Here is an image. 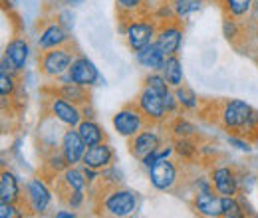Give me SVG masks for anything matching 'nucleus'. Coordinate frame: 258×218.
<instances>
[{
    "label": "nucleus",
    "mask_w": 258,
    "mask_h": 218,
    "mask_svg": "<svg viewBox=\"0 0 258 218\" xmlns=\"http://www.w3.org/2000/svg\"><path fill=\"white\" fill-rule=\"evenodd\" d=\"M60 198L64 200L70 208H74V210L82 208L84 202H86V194H84V190H66V192L60 194Z\"/></svg>",
    "instance_id": "nucleus-37"
},
{
    "label": "nucleus",
    "mask_w": 258,
    "mask_h": 218,
    "mask_svg": "<svg viewBox=\"0 0 258 218\" xmlns=\"http://www.w3.org/2000/svg\"><path fill=\"white\" fill-rule=\"evenodd\" d=\"M256 185H258V181H256Z\"/></svg>",
    "instance_id": "nucleus-47"
},
{
    "label": "nucleus",
    "mask_w": 258,
    "mask_h": 218,
    "mask_svg": "<svg viewBox=\"0 0 258 218\" xmlns=\"http://www.w3.org/2000/svg\"><path fill=\"white\" fill-rule=\"evenodd\" d=\"M191 206H193L195 212L201 214V216H207V218L223 216V196L215 188L195 190Z\"/></svg>",
    "instance_id": "nucleus-16"
},
{
    "label": "nucleus",
    "mask_w": 258,
    "mask_h": 218,
    "mask_svg": "<svg viewBox=\"0 0 258 218\" xmlns=\"http://www.w3.org/2000/svg\"><path fill=\"white\" fill-rule=\"evenodd\" d=\"M60 151L64 155L66 163L72 167V165H82L84 155L88 151V145L86 141L82 139V135L78 133L76 127H66V131H62L60 135Z\"/></svg>",
    "instance_id": "nucleus-14"
},
{
    "label": "nucleus",
    "mask_w": 258,
    "mask_h": 218,
    "mask_svg": "<svg viewBox=\"0 0 258 218\" xmlns=\"http://www.w3.org/2000/svg\"><path fill=\"white\" fill-rule=\"evenodd\" d=\"M111 125L115 129V133L123 139H131L135 137L139 131H143L147 125H153L147 121V117L141 113V109L137 107L135 101L125 103L113 117H111Z\"/></svg>",
    "instance_id": "nucleus-6"
},
{
    "label": "nucleus",
    "mask_w": 258,
    "mask_h": 218,
    "mask_svg": "<svg viewBox=\"0 0 258 218\" xmlns=\"http://www.w3.org/2000/svg\"><path fill=\"white\" fill-rule=\"evenodd\" d=\"M252 105L242 99H223L215 105V123L230 133H240L252 113Z\"/></svg>",
    "instance_id": "nucleus-3"
},
{
    "label": "nucleus",
    "mask_w": 258,
    "mask_h": 218,
    "mask_svg": "<svg viewBox=\"0 0 258 218\" xmlns=\"http://www.w3.org/2000/svg\"><path fill=\"white\" fill-rule=\"evenodd\" d=\"M250 16H252V20H254V22L258 24V0H254V6H252V14H250Z\"/></svg>",
    "instance_id": "nucleus-45"
},
{
    "label": "nucleus",
    "mask_w": 258,
    "mask_h": 218,
    "mask_svg": "<svg viewBox=\"0 0 258 218\" xmlns=\"http://www.w3.org/2000/svg\"><path fill=\"white\" fill-rule=\"evenodd\" d=\"M169 4L173 8V12H175V18L183 22L185 18H189L191 14L199 12L203 8L205 0H169Z\"/></svg>",
    "instance_id": "nucleus-27"
},
{
    "label": "nucleus",
    "mask_w": 258,
    "mask_h": 218,
    "mask_svg": "<svg viewBox=\"0 0 258 218\" xmlns=\"http://www.w3.org/2000/svg\"><path fill=\"white\" fill-rule=\"evenodd\" d=\"M54 202V192L50 185L46 183V177H32L24 185L22 190V206L26 214L32 216H44Z\"/></svg>",
    "instance_id": "nucleus-4"
},
{
    "label": "nucleus",
    "mask_w": 258,
    "mask_h": 218,
    "mask_svg": "<svg viewBox=\"0 0 258 218\" xmlns=\"http://www.w3.org/2000/svg\"><path fill=\"white\" fill-rule=\"evenodd\" d=\"M48 92H54V94L62 95V97L74 101L80 107L86 105V103H90V88H84V86L74 84V82H56V86L48 88Z\"/></svg>",
    "instance_id": "nucleus-21"
},
{
    "label": "nucleus",
    "mask_w": 258,
    "mask_h": 218,
    "mask_svg": "<svg viewBox=\"0 0 258 218\" xmlns=\"http://www.w3.org/2000/svg\"><path fill=\"white\" fill-rule=\"evenodd\" d=\"M113 163H115V151H113V147L107 141L99 143V145H94V147H88V151L84 155V161H82V165L97 169V171H103V169L111 167Z\"/></svg>",
    "instance_id": "nucleus-18"
},
{
    "label": "nucleus",
    "mask_w": 258,
    "mask_h": 218,
    "mask_svg": "<svg viewBox=\"0 0 258 218\" xmlns=\"http://www.w3.org/2000/svg\"><path fill=\"white\" fill-rule=\"evenodd\" d=\"M121 177H123L121 171H117V169L111 165V167H107V169L101 171L99 187H117V185H121V181H123Z\"/></svg>",
    "instance_id": "nucleus-36"
},
{
    "label": "nucleus",
    "mask_w": 258,
    "mask_h": 218,
    "mask_svg": "<svg viewBox=\"0 0 258 218\" xmlns=\"http://www.w3.org/2000/svg\"><path fill=\"white\" fill-rule=\"evenodd\" d=\"M18 74L14 71H6L0 69V95H2V103H6L8 99H12L16 90H18Z\"/></svg>",
    "instance_id": "nucleus-30"
},
{
    "label": "nucleus",
    "mask_w": 258,
    "mask_h": 218,
    "mask_svg": "<svg viewBox=\"0 0 258 218\" xmlns=\"http://www.w3.org/2000/svg\"><path fill=\"white\" fill-rule=\"evenodd\" d=\"M68 167H70V165L66 163L64 155H62V151H60V147H58V149L50 151V153L46 155V159H44V177L56 179L58 175L64 173Z\"/></svg>",
    "instance_id": "nucleus-26"
},
{
    "label": "nucleus",
    "mask_w": 258,
    "mask_h": 218,
    "mask_svg": "<svg viewBox=\"0 0 258 218\" xmlns=\"http://www.w3.org/2000/svg\"><path fill=\"white\" fill-rule=\"evenodd\" d=\"M26 214L22 202H0V218H20Z\"/></svg>",
    "instance_id": "nucleus-38"
},
{
    "label": "nucleus",
    "mask_w": 258,
    "mask_h": 218,
    "mask_svg": "<svg viewBox=\"0 0 258 218\" xmlns=\"http://www.w3.org/2000/svg\"><path fill=\"white\" fill-rule=\"evenodd\" d=\"M149 185L159 192H173L181 181V169L173 159H161L147 169Z\"/></svg>",
    "instance_id": "nucleus-8"
},
{
    "label": "nucleus",
    "mask_w": 258,
    "mask_h": 218,
    "mask_svg": "<svg viewBox=\"0 0 258 218\" xmlns=\"http://www.w3.org/2000/svg\"><path fill=\"white\" fill-rule=\"evenodd\" d=\"M54 216L56 218H76V212H74V208H72V210H56Z\"/></svg>",
    "instance_id": "nucleus-44"
},
{
    "label": "nucleus",
    "mask_w": 258,
    "mask_h": 218,
    "mask_svg": "<svg viewBox=\"0 0 258 218\" xmlns=\"http://www.w3.org/2000/svg\"><path fill=\"white\" fill-rule=\"evenodd\" d=\"M76 56L78 54L74 52L72 44L62 46V48H54V50H44L38 58V69L46 80L56 82L60 76H64L70 69Z\"/></svg>",
    "instance_id": "nucleus-5"
},
{
    "label": "nucleus",
    "mask_w": 258,
    "mask_h": 218,
    "mask_svg": "<svg viewBox=\"0 0 258 218\" xmlns=\"http://www.w3.org/2000/svg\"><path fill=\"white\" fill-rule=\"evenodd\" d=\"M56 18L62 22V26H64V28H68V30L72 32V28H74V14H72L70 10H64V12H60Z\"/></svg>",
    "instance_id": "nucleus-41"
},
{
    "label": "nucleus",
    "mask_w": 258,
    "mask_h": 218,
    "mask_svg": "<svg viewBox=\"0 0 258 218\" xmlns=\"http://www.w3.org/2000/svg\"><path fill=\"white\" fill-rule=\"evenodd\" d=\"M82 0H66V4H70V6H76V4H80Z\"/></svg>",
    "instance_id": "nucleus-46"
},
{
    "label": "nucleus",
    "mask_w": 258,
    "mask_h": 218,
    "mask_svg": "<svg viewBox=\"0 0 258 218\" xmlns=\"http://www.w3.org/2000/svg\"><path fill=\"white\" fill-rule=\"evenodd\" d=\"M226 141H228V145L236 147L238 151H244V153H250V151H252V141H250V139H246V137H242V135L232 133V135H228V137H226Z\"/></svg>",
    "instance_id": "nucleus-40"
},
{
    "label": "nucleus",
    "mask_w": 258,
    "mask_h": 218,
    "mask_svg": "<svg viewBox=\"0 0 258 218\" xmlns=\"http://www.w3.org/2000/svg\"><path fill=\"white\" fill-rule=\"evenodd\" d=\"M157 28H159V22L151 14H139L129 20H123V36H125L127 48L135 54L145 46L153 44Z\"/></svg>",
    "instance_id": "nucleus-2"
},
{
    "label": "nucleus",
    "mask_w": 258,
    "mask_h": 218,
    "mask_svg": "<svg viewBox=\"0 0 258 218\" xmlns=\"http://www.w3.org/2000/svg\"><path fill=\"white\" fill-rule=\"evenodd\" d=\"M157 161H159V159H157V151H151L149 155H145L143 159H141V165H143L145 169H151V167H153Z\"/></svg>",
    "instance_id": "nucleus-42"
},
{
    "label": "nucleus",
    "mask_w": 258,
    "mask_h": 218,
    "mask_svg": "<svg viewBox=\"0 0 258 218\" xmlns=\"http://www.w3.org/2000/svg\"><path fill=\"white\" fill-rule=\"evenodd\" d=\"M183 36H185V28H183L181 20H177V18L163 20L159 22V28H157L155 44L159 46V50L165 56H175L181 50Z\"/></svg>",
    "instance_id": "nucleus-10"
},
{
    "label": "nucleus",
    "mask_w": 258,
    "mask_h": 218,
    "mask_svg": "<svg viewBox=\"0 0 258 218\" xmlns=\"http://www.w3.org/2000/svg\"><path fill=\"white\" fill-rule=\"evenodd\" d=\"M78 133L82 135V139L86 141L88 147H94V145H99V143H105L107 141V135L103 131V127L97 123L96 119H82V123L76 127Z\"/></svg>",
    "instance_id": "nucleus-23"
},
{
    "label": "nucleus",
    "mask_w": 258,
    "mask_h": 218,
    "mask_svg": "<svg viewBox=\"0 0 258 218\" xmlns=\"http://www.w3.org/2000/svg\"><path fill=\"white\" fill-rule=\"evenodd\" d=\"M48 94L50 95L46 97V115H50L52 119L60 121L64 127H78V125L82 123L84 113H82L80 105H76L74 101L54 94V92H48Z\"/></svg>",
    "instance_id": "nucleus-7"
},
{
    "label": "nucleus",
    "mask_w": 258,
    "mask_h": 218,
    "mask_svg": "<svg viewBox=\"0 0 258 218\" xmlns=\"http://www.w3.org/2000/svg\"><path fill=\"white\" fill-rule=\"evenodd\" d=\"M135 60H137V63H139L141 67H145L147 71H161L167 56L159 50V46L153 42V44L145 46L143 50L135 52Z\"/></svg>",
    "instance_id": "nucleus-22"
},
{
    "label": "nucleus",
    "mask_w": 258,
    "mask_h": 218,
    "mask_svg": "<svg viewBox=\"0 0 258 218\" xmlns=\"http://www.w3.org/2000/svg\"><path fill=\"white\" fill-rule=\"evenodd\" d=\"M161 145H163V137L161 133L157 131V125H147L135 137L127 139L129 155L135 157L137 161H141L143 157L149 155L151 151H157Z\"/></svg>",
    "instance_id": "nucleus-12"
},
{
    "label": "nucleus",
    "mask_w": 258,
    "mask_h": 218,
    "mask_svg": "<svg viewBox=\"0 0 258 218\" xmlns=\"http://www.w3.org/2000/svg\"><path fill=\"white\" fill-rule=\"evenodd\" d=\"M82 113H84L86 119H94V117H96V115H94V107H92V103L82 105Z\"/></svg>",
    "instance_id": "nucleus-43"
},
{
    "label": "nucleus",
    "mask_w": 258,
    "mask_h": 218,
    "mask_svg": "<svg viewBox=\"0 0 258 218\" xmlns=\"http://www.w3.org/2000/svg\"><path fill=\"white\" fill-rule=\"evenodd\" d=\"M213 188L221 194V196H236L240 192V173L236 171V167L230 165H219L213 167L209 171Z\"/></svg>",
    "instance_id": "nucleus-11"
},
{
    "label": "nucleus",
    "mask_w": 258,
    "mask_h": 218,
    "mask_svg": "<svg viewBox=\"0 0 258 218\" xmlns=\"http://www.w3.org/2000/svg\"><path fill=\"white\" fill-rule=\"evenodd\" d=\"M143 86H149L153 92H157L161 97H165V95L173 90V88L167 84V80L163 78L161 71H149V74L143 78Z\"/></svg>",
    "instance_id": "nucleus-34"
},
{
    "label": "nucleus",
    "mask_w": 258,
    "mask_h": 218,
    "mask_svg": "<svg viewBox=\"0 0 258 218\" xmlns=\"http://www.w3.org/2000/svg\"><path fill=\"white\" fill-rule=\"evenodd\" d=\"M56 187H58V194H62L66 190H86V187H90L84 167L72 165L68 167L62 175L56 177Z\"/></svg>",
    "instance_id": "nucleus-19"
},
{
    "label": "nucleus",
    "mask_w": 258,
    "mask_h": 218,
    "mask_svg": "<svg viewBox=\"0 0 258 218\" xmlns=\"http://www.w3.org/2000/svg\"><path fill=\"white\" fill-rule=\"evenodd\" d=\"M225 16H232L236 20H242L252 14L254 0H219Z\"/></svg>",
    "instance_id": "nucleus-25"
},
{
    "label": "nucleus",
    "mask_w": 258,
    "mask_h": 218,
    "mask_svg": "<svg viewBox=\"0 0 258 218\" xmlns=\"http://www.w3.org/2000/svg\"><path fill=\"white\" fill-rule=\"evenodd\" d=\"M4 56L8 58V62L12 63V71L14 74H22L26 69V63L30 58V44L24 36H14L6 48H4Z\"/></svg>",
    "instance_id": "nucleus-17"
},
{
    "label": "nucleus",
    "mask_w": 258,
    "mask_h": 218,
    "mask_svg": "<svg viewBox=\"0 0 258 218\" xmlns=\"http://www.w3.org/2000/svg\"><path fill=\"white\" fill-rule=\"evenodd\" d=\"M38 50L44 52V50H54V48H62L68 46L72 42V36L70 30L62 26V22L56 18V20H46L44 26L38 32Z\"/></svg>",
    "instance_id": "nucleus-13"
},
{
    "label": "nucleus",
    "mask_w": 258,
    "mask_h": 218,
    "mask_svg": "<svg viewBox=\"0 0 258 218\" xmlns=\"http://www.w3.org/2000/svg\"><path fill=\"white\" fill-rule=\"evenodd\" d=\"M115 8H117V14L121 20H129L139 14H147L145 0H115Z\"/></svg>",
    "instance_id": "nucleus-28"
},
{
    "label": "nucleus",
    "mask_w": 258,
    "mask_h": 218,
    "mask_svg": "<svg viewBox=\"0 0 258 218\" xmlns=\"http://www.w3.org/2000/svg\"><path fill=\"white\" fill-rule=\"evenodd\" d=\"M133 101L137 103V107L141 109V113L147 117L149 123L163 125L167 121L169 113H167V107L163 103V97L157 92H153L149 86H143Z\"/></svg>",
    "instance_id": "nucleus-9"
},
{
    "label": "nucleus",
    "mask_w": 258,
    "mask_h": 218,
    "mask_svg": "<svg viewBox=\"0 0 258 218\" xmlns=\"http://www.w3.org/2000/svg\"><path fill=\"white\" fill-rule=\"evenodd\" d=\"M223 216L225 218H242L246 216V210L242 206L240 196H223Z\"/></svg>",
    "instance_id": "nucleus-33"
},
{
    "label": "nucleus",
    "mask_w": 258,
    "mask_h": 218,
    "mask_svg": "<svg viewBox=\"0 0 258 218\" xmlns=\"http://www.w3.org/2000/svg\"><path fill=\"white\" fill-rule=\"evenodd\" d=\"M175 95H177V101H179V107L183 111H195L199 107V95L195 94L191 88H187L185 84L175 88Z\"/></svg>",
    "instance_id": "nucleus-31"
},
{
    "label": "nucleus",
    "mask_w": 258,
    "mask_h": 218,
    "mask_svg": "<svg viewBox=\"0 0 258 218\" xmlns=\"http://www.w3.org/2000/svg\"><path fill=\"white\" fill-rule=\"evenodd\" d=\"M68 74H70L74 84H80L84 88H94L101 82V76H99V69L96 67V63L84 54H78L74 58Z\"/></svg>",
    "instance_id": "nucleus-15"
},
{
    "label": "nucleus",
    "mask_w": 258,
    "mask_h": 218,
    "mask_svg": "<svg viewBox=\"0 0 258 218\" xmlns=\"http://www.w3.org/2000/svg\"><path fill=\"white\" fill-rule=\"evenodd\" d=\"M169 133L175 137V139H185V137H197V127H195L189 119L181 117V115H175L173 121L169 123Z\"/></svg>",
    "instance_id": "nucleus-29"
},
{
    "label": "nucleus",
    "mask_w": 258,
    "mask_h": 218,
    "mask_svg": "<svg viewBox=\"0 0 258 218\" xmlns=\"http://www.w3.org/2000/svg\"><path fill=\"white\" fill-rule=\"evenodd\" d=\"M238 135H242V137H246V139H250V141H256L258 139V109H252V113H250L248 121L244 125V129H242Z\"/></svg>",
    "instance_id": "nucleus-39"
},
{
    "label": "nucleus",
    "mask_w": 258,
    "mask_h": 218,
    "mask_svg": "<svg viewBox=\"0 0 258 218\" xmlns=\"http://www.w3.org/2000/svg\"><path fill=\"white\" fill-rule=\"evenodd\" d=\"M223 34H225V38L230 44H236V40L242 36L240 22L236 18H232V16H225V20H223Z\"/></svg>",
    "instance_id": "nucleus-35"
},
{
    "label": "nucleus",
    "mask_w": 258,
    "mask_h": 218,
    "mask_svg": "<svg viewBox=\"0 0 258 218\" xmlns=\"http://www.w3.org/2000/svg\"><path fill=\"white\" fill-rule=\"evenodd\" d=\"M96 198L97 212L115 218L133 214L137 210V202H139L137 192H133L131 188L119 187V185L117 187H99V194H96Z\"/></svg>",
    "instance_id": "nucleus-1"
},
{
    "label": "nucleus",
    "mask_w": 258,
    "mask_h": 218,
    "mask_svg": "<svg viewBox=\"0 0 258 218\" xmlns=\"http://www.w3.org/2000/svg\"><path fill=\"white\" fill-rule=\"evenodd\" d=\"M195 137H185V139H175V153L181 157L183 161H193L199 155V143L193 141Z\"/></svg>",
    "instance_id": "nucleus-32"
},
{
    "label": "nucleus",
    "mask_w": 258,
    "mask_h": 218,
    "mask_svg": "<svg viewBox=\"0 0 258 218\" xmlns=\"http://www.w3.org/2000/svg\"><path fill=\"white\" fill-rule=\"evenodd\" d=\"M0 202H22V187L18 177L10 169L0 173Z\"/></svg>",
    "instance_id": "nucleus-20"
},
{
    "label": "nucleus",
    "mask_w": 258,
    "mask_h": 218,
    "mask_svg": "<svg viewBox=\"0 0 258 218\" xmlns=\"http://www.w3.org/2000/svg\"><path fill=\"white\" fill-rule=\"evenodd\" d=\"M161 74H163V78L167 80V84H169L173 90L185 84L183 63H181V60H179L177 54H175V56H167V60H165V63H163V67H161Z\"/></svg>",
    "instance_id": "nucleus-24"
}]
</instances>
